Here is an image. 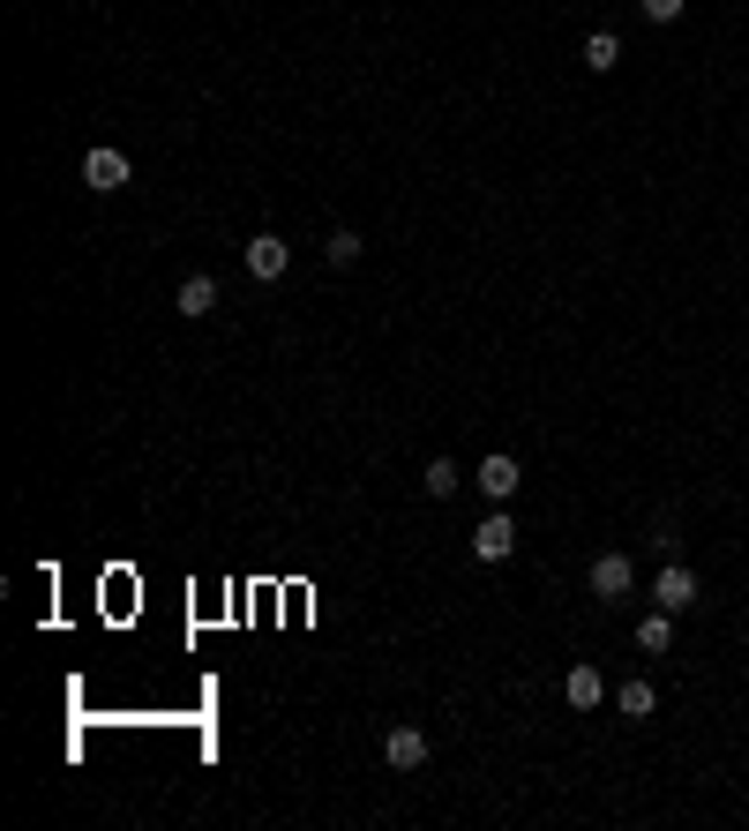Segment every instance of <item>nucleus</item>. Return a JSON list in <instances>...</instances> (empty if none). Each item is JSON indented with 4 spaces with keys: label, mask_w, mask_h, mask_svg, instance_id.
Instances as JSON below:
<instances>
[{
    "label": "nucleus",
    "mask_w": 749,
    "mask_h": 831,
    "mask_svg": "<svg viewBox=\"0 0 749 831\" xmlns=\"http://www.w3.org/2000/svg\"><path fill=\"white\" fill-rule=\"evenodd\" d=\"M286 270H292V248L278 240V233H255V240H248V278H255V285H278Z\"/></svg>",
    "instance_id": "1"
},
{
    "label": "nucleus",
    "mask_w": 749,
    "mask_h": 831,
    "mask_svg": "<svg viewBox=\"0 0 749 831\" xmlns=\"http://www.w3.org/2000/svg\"><path fill=\"white\" fill-rule=\"evenodd\" d=\"M510 547H517V517H510V509L480 517V532H472V554H480V562H510Z\"/></svg>",
    "instance_id": "2"
},
{
    "label": "nucleus",
    "mask_w": 749,
    "mask_h": 831,
    "mask_svg": "<svg viewBox=\"0 0 749 831\" xmlns=\"http://www.w3.org/2000/svg\"><path fill=\"white\" fill-rule=\"evenodd\" d=\"M652 607H667V615H682V607H697V577L674 562V570H660L652 577Z\"/></svg>",
    "instance_id": "3"
},
{
    "label": "nucleus",
    "mask_w": 749,
    "mask_h": 831,
    "mask_svg": "<svg viewBox=\"0 0 749 831\" xmlns=\"http://www.w3.org/2000/svg\"><path fill=\"white\" fill-rule=\"evenodd\" d=\"M629 584H637L629 554H600L592 562V599H629Z\"/></svg>",
    "instance_id": "4"
},
{
    "label": "nucleus",
    "mask_w": 749,
    "mask_h": 831,
    "mask_svg": "<svg viewBox=\"0 0 749 831\" xmlns=\"http://www.w3.org/2000/svg\"><path fill=\"white\" fill-rule=\"evenodd\" d=\"M382 756H390V772H420L427 764V734L420 727H390L382 734Z\"/></svg>",
    "instance_id": "5"
},
{
    "label": "nucleus",
    "mask_w": 749,
    "mask_h": 831,
    "mask_svg": "<svg viewBox=\"0 0 749 831\" xmlns=\"http://www.w3.org/2000/svg\"><path fill=\"white\" fill-rule=\"evenodd\" d=\"M83 188H98V195H113V188H127V158L98 143V150L83 158Z\"/></svg>",
    "instance_id": "6"
},
{
    "label": "nucleus",
    "mask_w": 749,
    "mask_h": 831,
    "mask_svg": "<svg viewBox=\"0 0 749 831\" xmlns=\"http://www.w3.org/2000/svg\"><path fill=\"white\" fill-rule=\"evenodd\" d=\"M517 487H525L517 458H502V450H495V458H480V495H488V502H510Z\"/></svg>",
    "instance_id": "7"
},
{
    "label": "nucleus",
    "mask_w": 749,
    "mask_h": 831,
    "mask_svg": "<svg viewBox=\"0 0 749 831\" xmlns=\"http://www.w3.org/2000/svg\"><path fill=\"white\" fill-rule=\"evenodd\" d=\"M172 307H180V315H210V307H217V278H210V270H195V278H180V292H172Z\"/></svg>",
    "instance_id": "8"
},
{
    "label": "nucleus",
    "mask_w": 749,
    "mask_h": 831,
    "mask_svg": "<svg viewBox=\"0 0 749 831\" xmlns=\"http://www.w3.org/2000/svg\"><path fill=\"white\" fill-rule=\"evenodd\" d=\"M667 644H674V615H667V607H652V615L637 622V652H667Z\"/></svg>",
    "instance_id": "9"
},
{
    "label": "nucleus",
    "mask_w": 749,
    "mask_h": 831,
    "mask_svg": "<svg viewBox=\"0 0 749 831\" xmlns=\"http://www.w3.org/2000/svg\"><path fill=\"white\" fill-rule=\"evenodd\" d=\"M562 697H570L578 711H592L600 697H607V689H600V674H592V666H570V682H562Z\"/></svg>",
    "instance_id": "10"
},
{
    "label": "nucleus",
    "mask_w": 749,
    "mask_h": 831,
    "mask_svg": "<svg viewBox=\"0 0 749 831\" xmlns=\"http://www.w3.org/2000/svg\"><path fill=\"white\" fill-rule=\"evenodd\" d=\"M360 248H368V240H360L353 225H337L331 240H323V255H331V270H353V262H360Z\"/></svg>",
    "instance_id": "11"
},
{
    "label": "nucleus",
    "mask_w": 749,
    "mask_h": 831,
    "mask_svg": "<svg viewBox=\"0 0 749 831\" xmlns=\"http://www.w3.org/2000/svg\"><path fill=\"white\" fill-rule=\"evenodd\" d=\"M615 60H623V45H615V31H592V38H584V68H592V76H607Z\"/></svg>",
    "instance_id": "12"
},
{
    "label": "nucleus",
    "mask_w": 749,
    "mask_h": 831,
    "mask_svg": "<svg viewBox=\"0 0 749 831\" xmlns=\"http://www.w3.org/2000/svg\"><path fill=\"white\" fill-rule=\"evenodd\" d=\"M420 487H427L435 502H450V495H458V464H450V458H435V464H427V480H420Z\"/></svg>",
    "instance_id": "13"
},
{
    "label": "nucleus",
    "mask_w": 749,
    "mask_h": 831,
    "mask_svg": "<svg viewBox=\"0 0 749 831\" xmlns=\"http://www.w3.org/2000/svg\"><path fill=\"white\" fill-rule=\"evenodd\" d=\"M615 705H623L629 719H652V705H660V697H652V682H623V697H615Z\"/></svg>",
    "instance_id": "14"
},
{
    "label": "nucleus",
    "mask_w": 749,
    "mask_h": 831,
    "mask_svg": "<svg viewBox=\"0 0 749 831\" xmlns=\"http://www.w3.org/2000/svg\"><path fill=\"white\" fill-rule=\"evenodd\" d=\"M682 8H690V0H645V15H652V23H674Z\"/></svg>",
    "instance_id": "15"
}]
</instances>
